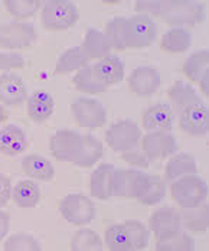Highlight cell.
Returning a JSON list of instances; mask_svg holds the SVG:
<instances>
[{"instance_id":"7c38bea8","label":"cell","mask_w":209,"mask_h":251,"mask_svg":"<svg viewBox=\"0 0 209 251\" xmlns=\"http://www.w3.org/2000/svg\"><path fill=\"white\" fill-rule=\"evenodd\" d=\"M140 140H141V149L149 156L150 160L164 159L178 151L176 139L167 131L147 133Z\"/></svg>"},{"instance_id":"2e32d148","label":"cell","mask_w":209,"mask_h":251,"mask_svg":"<svg viewBox=\"0 0 209 251\" xmlns=\"http://www.w3.org/2000/svg\"><path fill=\"white\" fill-rule=\"evenodd\" d=\"M141 126L147 133L169 131L173 127V110L166 102H159L143 113Z\"/></svg>"},{"instance_id":"4fadbf2b","label":"cell","mask_w":209,"mask_h":251,"mask_svg":"<svg viewBox=\"0 0 209 251\" xmlns=\"http://www.w3.org/2000/svg\"><path fill=\"white\" fill-rule=\"evenodd\" d=\"M160 74L153 67H139L129 76V88L139 97H150L160 87Z\"/></svg>"},{"instance_id":"d6986e66","label":"cell","mask_w":209,"mask_h":251,"mask_svg":"<svg viewBox=\"0 0 209 251\" xmlns=\"http://www.w3.org/2000/svg\"><path fill=\"white\" fill-rule=\"evenodd\" d=\"M97 75L104 82L107 87L120 84L124 79V64L117 55H107L98 59L95 65H93Z\"/></svg>"},{"instance_id":"7a4b0ae2","label":"cell","mask_w":209,"mask_h":251,"mask_svg":"<svg viewBox=\"0 0 209 251\" xmlns=\"http://www.w3.org/2000/svg\"><path fill=\"white\" fill-rule=\"evenodd\" d=\"M170 194L173 201L179 206H182L183 209H190L205 202L208 197V186L204 179H201L196 174H192L173 180Z\"/></svg>"},{"instance_id":"83f0119b","label":"cell","mask_w":209,"mask_h":251,"mask_svg":"<svg viewBox=\"0 0 209 251\" xmlns=\"http://www.w3.org/2000/svg\"><path fill=\"white\" fill-rule=\"evenodd\" d=\"M190 44H192V36L186 29L173 27L163 35L160 48L169 53H182L189 50Z\"/></svg>"},{"instance_id":"4316f807","label":"cell","mask_w":209,"mask_h":251,"mask_svg":"<svg viewBox=\"0 0 209 251\" xmlns=\"http://www.w3.org/2000/svg\"><path fill=\"white\" fill-rule=\"evenodd\" d=\"M12 198L21 208H33L41 200L39 186L33 180H19L12 189Z\"/></svg>"},{"instance_id":"d4e9b609","label":"cell","mask_w":209,"mask_h":251,"mask_svg":"<svg viewBox=\"0 0 209 251\" xmlns=\"http://www.w3.org/2000/svg\"><path fill=\"white\" fill-rule=\"evenodd\" d=\"M72 82L77 87V90L85 94H91V96L101 94L107 90V85L100 79V76L97 75L94 67H90V65L81 68L74 76Z\"/></svg>"},{"instance_id":"5bb4252c","label":"cell","mask_w":209,"mask_h":251,"mask_svg":"<svg viewBox=\"0 0 209 251\" xmlns=\"http://www.w3.org/2000/svg\"><path fill=\"white\" fill-rule=\"evenodd\" d=\"M81 137L74 130H58L49 140L53 157L61 162H71L81 143Z\"/></svg>"},{"instance_id":"836d02e7","label":"cell","mask_w":209,"mask_h":251,"mask_svg":"<svg viewBox=\"0 0 209 251\" xmlns=\"http://www.w3.org/2000/svg\"><path fill=\"white\" fill-rule=\"evenodd\" d=\"M71 250L100 251L103 250V241L95 231L84 228L74 234L72 241H71Z\"/></svg>"},{"instance_id":"5b68a950","label":"cell","mask_w":209,"mask_h":251,"mask_svg":"<svg viewBox=\"0 0 209 251\" xmlns=\"http://www.w3.org/2000/svg\"><path fill=\"white\" fill-rule=\"evenodd\" d=\"M59 211L68 223L78 226L90 224L95 217V205L81 194L67 195L59 203Z\"/></svg>"},{"instance_id":"3957f363","label":"cell","mask_w":209,"mask_h":251,"mask_svg":"<svg viewBox=\"0 0 209 251\" xmlns=\"http://www.w3.org/2000/svg\"><path fill=\"white\" fill-rule=\"evenodd\" d=\"M123 33L126 50H143L155 42L157 27L149 15L139 13L124 21Z\"/></svg>"},{"instance_id":"e0dca14e","label":"cell","mask_w":209,"mask_h":251,"mask_svg":"<svg viewBox=\"0 0 209 251\" xmlns=\"http://www.w3.org/2000/svg\"><path fill=\"white\" fill-rule=\"evenodd\" d=\"M103 143L95 136L84 134L71 162L79 168H91L103 157Z\"/></svg>"},{"instance_id":"ffe728a7","label":"cell","mask_w":209,"mask_h":251,"mask_svg":"<svg viewBox=\"0 0 209 251\" xmlns=\"http://www.w3.org/2000/svg\"><path fill=\"white\" fill-rule=\"evenodd\" d=\"M25 131L16 125H9L0 130V151L6 156L21 154L26 149Z\"/></svg>"},{"instance_id":"f35d334b","label":"cell","mask_w":209,"mask_h":251,"mask_svg":"<svg viewBox=\"0 0 209 251\" xmlns=\"http://www.w3.org/2000/svg\"><path fill=\"white\" fill-rule=\"evenodd\" d=\"M124 226L127 228L133 250H144L149 244V231L139 221H127Z\"/></svg>"},{"instance_id":"f1b7e54d","label":"cell","mask_w":209,"mask_h":251,"mask_svg":"<svg viewBox=\"0 0 209 251\" xmlns=\"http://www.w3.org/2000/svg\"><path fill=\"white\" fill-rule=\"evenodd\" d=\"M209 73V52L207 50L192 53L183 64V74L192 82H198Z\"/></svg>"},{"instance_id":"9c48e42d","label":"cell","mask_w":209,"mask_h":251,"mask_svg":"<svg viewBox=\"0 0 209 251\" xmlns=\"http://www.w3.org/2000/svg\"><path fill=\"white\" fill-rule=\"evenodd\" d=\"M71 108L81 127L98 128L107 122V111L100 101L93 99H77L72 102Z\"/></svg>"},{"instance_id":"e575fe53","label":"cell","mask_w":209,"mask_h":251,"mask_svg":"<svg viewBox=\"0 0 209 251\" xmlns=\"http://www.w3.org/2000/svg\"><path fill=\"white\" fill-rule=\"evenodd\" d=\"M39 0H6L4 7L6 10L16 19H29L35 16L36 10L41 7Z\"/></svg>"},{"instance_id":"d590c367","label":"cell","mask_w":209,"mask_h":251,"mask_svg":"<svg viewBox=\"0 0 209 251\" xmlns=\"http://www.w3.org/2000/svg\"><path fill=\"white\" fill-rule=\"evenodd\" d=\"M156 250L159 251H192L195 250L193 240L186 232H176L167 240L157 241Z\"/></svg>"},{"instance_id":"ee69618b","label":"cell","mask_w":209,"mask_h":251,"mask_svg":"<svg viewBox=\"0 0 209 251\" xmlns=\"http://www.w3.org/2000/svg\"><path fill=\"white\" fill-rule=\"evenodd\" d=\"M7 229H9V215L0 211V241L6 237Z\"/></svg>"},{"instance_id":"6da1fadb","label":"cell","mask_w":209,"mask_h":251,"mask_svg":"<svg viewBox=\"0 0 209 251\" xmlns=\"http://www.w3.org/2000/svg\"><path fill=\"white\" fill-rule=\"evenodd\" d=\"M156 16L170 26H176V27L195 26L204 21L205 7L202 3L192 1V0H185V1L163 0L159 3Z\"/></svg>"},{"instance_id":"d6a6232c","label":"cell","mask_w":209,"mask_h":251,"mask_svg":"<svg viewBox=\"0 0 209 251\" xmlns=\"http://www.w3.org/2000/svg\"><path fill=\"white\" fill-rule=\"evenodd\" d=\"M105 244L111 251H130L131 243L124 224H116L105 229Z\"/></svg>"},{"instance_id":"1f68e13d","label":"cell","mask_w":209,"mask_h":251,"mask_svg":"<svg viewBox=\"0 0 209 251\" xmlns=\"http://www.w3.org/2000/svg\"><path fill=\"white\" fill-rule=\"evenodd\" d=\"M185 226L193 232H205L209 226V208L208 203H201L196 208L186 209L183 214Z\"/></svg>"},{"instance_id":"8d00e7d4","label":"cell","mask_w":209,"mask_h":251,"mask_svg":"<svg viewBox=\"0 0 209 251\" xmlns=\"http://www.w3.org/2000/svg\"><path fill=\"white\" fill-rule=\"evenodd\" d=\"M124 21L126 18H114L111 19L107 26H105V36L108 38L113 50H124V33H123V27H124Z\"/></svg>"},{"instance_id":"8992f818","label":"cell","mask_w":209,"mask_h":251,"mask_svg":"<svg viewBox=\"0 0 209 251\" xmlns=\"http://www.w3.org/2000/svg\"><path fill=\"white\" fill-rule=\"evenodd\" d=\"M141 139V128L131 120L111 125L105 131V142L114 151L123 153L136 148Z\"/></svg>"},{"instance_id":"7402d4cb","label":"cell","mask_w":209,"mask_h":251,"mask_svg":"<svg viewBox=\"0 0 209 251\" xmlns=\"http://www.w3.org/2000/svg\"><path fill=\"white\" fill-rule=\"evenodd\" d=\"M88 59H101L107 55L111 53L113 47L108 41V38L105 36L104 32L98 30V29H88L85 33V39L84 44L81 45Z\"/></svg>"},{"instance_id":"52a82bcc","label":"cell","mask_w":209,"mask_h":251,"mask_svg":"<svg viewBox=\"0 0 209 251\" xmlns=\"http://www.w3.org/2000/svg\"><path fill=\"white\" fill-rule=\"evenodd\" d=\"M35 27L26 22H12L0 26V48L26 50L36 41Z\"/></svg>"},{"instance_id":"f546056e","label":"cell","mask_w":209,"mask_h":251,"mask_svg":"<svg viewBox=\"0 0 209 251\" xmlns=\"http://www.w3.org/2000/svg\"><path fill=\"white\" fill-rule=\"evenodd\" d=\"M169 97L181 110L189 107V105L202 102V99L196 94L195 88L192 85L186 84L185 81H176L169 88Z\"/></svg>"},{"instance_id":"44dd1931","label":"cell","mask_w":209,"mask_h":251,"mask_svg":"<svg viewBox=\"0 0 209 251\" xmlns=\"http://www.w3.org/2000/svg\"><path fill=\"white\" fill-rule=\"evenodd\" d=\"M53 114L52 96L44 90L35 91L27 99V116L35 123H44Z\"/></svg>"},{"instance_id":"f6af8a7d","label":"cell","mask_w":209,"mask_h":251,"mask_svg":"<svg viewBox=\"0 0 209 251\" xmlns=\"http://www.w3.org/2000/svg\"><path fill=\"white\" fill-rule=\"evenodd\" d=\"M198 84H199V88H201L202 94L208 97L209 96V73H207L205 75L202 76V78L198 81Z\"/></svg>"},{"instance_id":"60d3db41","label":"cell","mask_w":209,"mask_h":251,"mask_svg":"<svg viewBox=\"0 0 209 251\" xmlns=\"http://www.w3.org/2000/svg\"><path fill=\"white\" fill-rule=\"evenodd\" d=\"M25 67V59L19 53L0 52V70H19Z\"/></svg>"},{"instance_id":"ab89813d","label":"cell","mask_w":209,"mask_h":251,"mask_svg":"<svg viewBox=\"0 0 209 251\" xmlns=\"http://www.w3.org/2000/svg\"><path fill=\"white\" fill-rule=\"evenodd\" d=\"M127 163H130L133 166H137V168H149L150 166V159L149 156L144 153V151L141 148H133L130 151H123V156H121Z\"/></svg>"},{"instance_id":"ba28073f","label":"cell","mask_w":209,"mask_h":251,"mask_svg":"<svg viewBox=\"0 0 209 251\" xmlns=\"http://www.w3.org/2000/svg\"><path fill=\"white\" fill-rule=\"evenodd\" d=\"M149 175L134 169H116L113 176V195L136 200L143 191Z\"/></svg>"},{"instance_id":"277c9868","label":"cell","mask_w":209,"mask_h":251,"mask_svg":"<svg viewBox=\"0 0 209 251\" xmlns=\"http://www.w3.org/2000/svg\"><path fill=\"white\" fill-rule=\"evenodd\" d=\"M79 19L78 7L72 1L51 0L44 4L42 25L48 30H67Z\"/></svg>"},{"instance_id":"603a6c76","label":"cell","mask_w":209,"mask_h":251,"mask_svg":"<svg viewBox=\"0 0 209 251\" xmlns=\"http://www.w3.org/2000/svg\"><path fill=\"white\" fill-rule=\"evenodd\" d=\"M90 62L87 53L82 47H74L67 50L61 56L55 68V75H67L72 71H79L81 68L87 67Z\"/></svg>"},{"instance_id":"9a60e30c","label":"cell","mask_w":209,"mask_h":251,"mask_svg":"<svg viewBox=\"0 0 209 251\" xmlns=\"http://www.w3.org/2000/svg\"><path fill=\"white\" fill-rule=\"evenodd\" d=\"M27 99V90L23 79L16 74L0 75V101L9 107H19Z\"/></svg>"},{"instance_id":"7bdbcfd3","label":"cell","mask_w":209,"mask_h":251,"mask_svg":"<svg viewBox=\"0 0 209 251\" xmlns=\"http://www.w3.org/2000/svg\"><path fill=\"white\" fill-rule=\"evenodd\" d=\"M159 3L160 1H157V0H152V1H146V0L144 1H136L134 9L137 12H149L152 15H156L157 9H159Z\"/></svg>"},{"instance_id":"8fae6325","label":"cell","mask_w":209,"mask_h":251,"mask_svg":"<svg viewBox=\"0 0 209 251\" xmlns=\"http://www.w3.org/2000/svg\"><path fill=\"white\" fill-rule=\"evenodd\" d=\"M181 130L189 136H205L209 131V110L202 101L182 110Z\"/></svg>"},{"instance_id":"cb8c5ba5","label":"cell","mask_w":209,"mask_h":251,"mask_svg":"<svg viewBox=\"0 0 209 251\" xmlns=\"http://www.w3.org/2000/svg\"><path fill=\"white\" fill-rule=\"evenodd\" d=\"M23 174L36 180H51L55 175L52 163L41 154H29L22 160Z\"/></svg>"},{"instance_id":"bcb514c9","label":"cell","mask_w":209,"mask_h":251,"mask_svg":"<svg viewBox=\"0 0 209 251\" xmlns=\"http://www.w3.org/2000/svg\"><path fill=\"white\" fill-rule=\"evenodd\" d=\"M6 117H7V116H6V111H4V108L0 105V126H1V123H3L4 120H6Z\"/></svg>"},{"instance_id":"b9f144b4","label":"cell","mask_w":209,"mask_h":251,"mask_svg":"<svg viewBox=\"0 0 209 251\" xmlns=\"http://www.w3.org/2000/svg\"><path fill=\"white\" fill-rule=\"evenodd\" d=\"M12 198V183L7 176L0 175V208L4 206Z\"/></svg>"},{"instance_id":"30bf717a","label":"cell","mask_w":209,"mask_h":251,"mask_svg":"<svg viewBox=\"0 0 209 251\" xmlns=\"http://www.w3.org/2000/svg\"><path fill=\"white\" fill-rule=\"evenodd\" d=\"M182 215L175 208H160L150 217V228L157 241H163L181 231Z\"/></svg>"},{"instance_id":"ac0fdd59","label":"cell","mask_w":209,"mask_h":251,"mask_svg":"<svg viewBox=\"0 0 209 251\" xmlns=\"http://www.w3.org/2000/svg\"><path fill=\"white\" fill-rule=\"evenodd\" d=\"M116 168L110 163L100 165L90 179V192L97 200H110L113 197V176Z\"/></svg>"},{"instance_id":"4dcf8cb0","label":"cell","mask_w":209,"mask_h":251,"mask_svg":"<svg viewBox=\"0 0 209 251\" xmlns=\"http://www.w3.org/2000/svg\"><path fill=\"white\" fill-rule=\"evenodd\" d=\"M166 195V183L155 175H149V179L143 188V191L140 192V195L136 198L139 203L143 205H156L160 201H163Z\"/></svg>"},{"instance_id":"74e56055","label":"cell","mask_w":209,"mask_h":251,"mask_svg":"<svg viewBox=\"0 0 209 251\" xmlns=\"http://www.w3.org/2000/svg\"><path fill=\"white\" fill-rule=\"evenodd\" d=\"M4 250L6 251H39L41 246L39 243L29 234H15L9 237L4 241Z\"/></svg>"},{"instance_id":"484cf974","label":"cell","mask_w":209,"mask_h":251,"mask_svg":"<svg viewBox=\"0 0 209 251\" xmlns=\"http://www.w3.org/2000/svg\"><path fill=\"white\" fill-rule=\"evenodd\" d=\"M198 172V166H196V160L193 159L192 154L189 153H179L175 154L166 165L164 174L167 180L173 182L179 177L185 175H192Z\"/></svg>"}]
</instances>
